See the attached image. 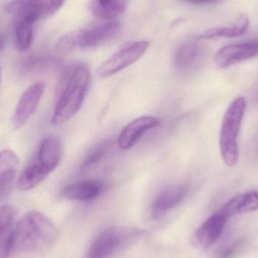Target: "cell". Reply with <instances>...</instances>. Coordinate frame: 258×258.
Returning a JSON list of instances; mask_svg holds the SVG:
<instances>
[{"label": "cell", "instance_id": "6da1fadb", "mask_svg": "<svg viewBox=\"0 0 258 258\" xmlns=\"http://www.w3.org/2000/svg\"><path fill=\"white\" fill-rule=\"evenodd\" d=\"M91 83L92 74L85 63H77L66 69L57 87V102L51 118L53 125H63L78 113Z\"/></svg>", "mask_w": 258, "mask_h": 258}, {"label": "cell", "instance_id": "7a4b0ae2", "mask_svg": "<svg viewBox=\"0 0 258 258\" xmlns=\"http://www.w3.org/2000/svg\"><path fill=\"white\" fill-rule=\"evenodd\" d=\"M58 230L48 217L37 211L26 213L15 224L12 252H36L51 247Z\"/></svg>", "mask_w": 258, "mask_h": 258}, {"label": "cell", "instance_id": "3957f363", "mask_svg": "<svg viewBox=\"0 0 258 258\" xmlns=\"http://www.w3.org/2000/svg\"><path fill=\"white\" fill-rule=\"evenodd\" d=\"M246 109L243 97L233 100L224 113L221 122L219 147L221 157L227 166L234 167L239 162V139L241 125Z\"/></svg>", "mask_w": 258, "mask_h": 258}, {"label": "cell", "instance_id": "277c9868", "mask_svg": "<svg viewBox=\"0 0 258 258\" xmlns=\"http://www.w3.org/2000/svg\"><path fill=\"white\" fill-rule=\"evenodd\" d=\"M145 235L141 229L111 227L101 232L86 253L84 258H111Z\"/></svg>", "mask_w": 258, "mask_h": 258}, {"label": "cell", "instance_id": "5b68a950", "mask_svg": "<svg viewBox=\"0 0 258 258\" xmlns=\"http://www.w3.org/2000/svg\"><path fill=\"white\" fill-rule=\"evenodd\" d=\"M149 45L147 41H138L123 47L98 67L97 74L105 78L125 69L145 54Z\"/></svg>", "mask_w": 258, "mask_h": 258}, {"label": "cell", "instance_id": "8992f818", "mask_svg": "<svg viewBox=\"0 0 258 258\" xmlns=\"http://www.w3.org/2000/svg\"><path fill=\"white\" fill-rule=\"evenodd\" d=\"M45 89V83L36 82L24 91L12 116V124L14 128H21L34 115L39 107Z\"/></svg>", "mask_w": 258, "mask_h": 258}, {"label": "cell", "instance_id": "52a82bcc", "mask_svg": "<svg viewBox=\"0 0 258 258\" xmlns=\"http://www.w3.org/2000/svg\"><path fill=\"white\" fill-rule=\"evenodd\" d=\"M257 55L258 41L231 44L225 45L217 51L215 63L219 69H226Z\"/></svg>", "mask_w": 258, "mask_h": 258}, {"label": "cell", "instance_id": "ba28073f", "mask_svg": "<svg viewBox=\"0 0 258 258\" xmlns=\"http://www.w3.org/2000/svg\"><path fill=\"white\" fill-rule=\"evenodd\" d=\"M228 220L221 210L211 215L194 233L195 245L203 250L210 248L221 237Z\"/></svg>", "mask_w": 258, "mask_h": 258}, {"label": "cell", "instance_id": "9c48e42d", "mask_svg": "<svg viewBox=\"0 0 258 258\" xmlns=\"http://www.w3.org/2000/svg\"><path fill=\"white\" fill-rule=\"evenodd\" d=\"M50 0H14L6 7L9 15L34 24L44 15H48Z\"/></svg>", "mask_w": 258, "mask_h": 258}, {"label": "cell", "instance_id": "30bf717a", "mask_svg": "<svg viewBox=\"0 0 258 258\" xmlns=\"http://www.w3.org/2000/svg\"><path fill=\"white\" fill-rule=\"evenodd\" d=\"M189 188L186 184H173L164 189L153 200L151 215L158 218L177 207L187 196Z\"/></svg>", "mask_w": 258, "mask_h": 258}, {"label": "cell", "instance_id": "8fae6325", "mask_svg": "<svg viewBox=\"0 0 258 258\" xmlns=\"http://www.w3.org/2000/svg\"><path fill=\"white\" fill-rule=\"evenodd\" d=\"M159 125V119L154 116H141L134 119L121 132L118 138L119 147L122 150H129L141 140L146 132Z\"/></svg>", "mask_w": 258, "mask_h": 258}, {"label": "cell", "instance_id": "7c38bea8", "mask_svg": "<svg viewBox=\"0 0 258 258\" xmlns=\"http://www.w3.org/2000/svg\"><path fill=\"white\" fill-rule=\"evenodd\" d=\"M122 31V24L116 20L108 21L92 30H83L80 48H95L113 40Z\"/></svg>", "mask_w": 258, "mask_h": 258}, {"label": "cell", "instance_id": "4fadbf2b", "mask_svg": "<svg viewBox=\"0 0 258 258\" xmlns=\"http://www.w3.org/2000/svg\"><path fill=\"white\" fill-rule=\"evenodd\" d=\"M63 156V145L58 137L54 135L45 138L39 146L37 162L50 173L52 172L60 163Z\"/></svg>", "mask_w": 258, "mask_h": 258}, {"label": "cell", "instance_id": "5bb4252c", "mask_svg": "<svg viewBox=\"0 0 258 258\" xmlns=\"http://www.w3.org/2000/svg\"><path fill=\"white\" fill-rule=\"evenodd\" d=\"M104 187V183L98 180H81L65 186L61 194L68 200L89 201L99 197Z\"/></svg>", "mask_w": 258, "mask_h": 258}, {"label": "cell", "instance_id": "9a60e30c", "mask_svg": "<svg viewBox=\"0 0 258 258\" xmlns=\"http://www.w3.org/2000/svg\"><path fill=\"white\" fill-rule=\"evenodd\" d=\"M15 227V210L9 205L0 207V258H9Z\"/></svg>", "mask_w": 258, "mask_h": 258}, {"label": "cell", "instance_id": "2e32d148", "mask_svg": "<svg viewBox=\"0 0 258 258\" xmlns=\"http://www.w3.org/2000/svg\"><path fill=\"white\" fill-rule=\"evenodd\" d=\"M258 210V190H250L236 195L221 209L230 219L239 214L249 213Z\"/></svg>", "mask_w": 258, "mask_h": 258}, {"label": "cell", "instance_id": "e0dca14e", "mask_svg": "<svg viewBox=\"0 0 258 258\" xmlns=\"http://www.w3.org/2000/svg\"><path fill=\"white\" fill-rule=\"evenodd\" d=\"M19 159L15 152L3 150L0 152V195L9 192L16 177Z\"/></svg>", "mask_w": 258, "mask_h": 258}, {"label": "cell", "instance_id": "ac0fdd59", "mask_svg": "<svg viewBox=\"0 0 258 258\" xmlns=\"http://www.w3.org/2000/svg\"><path fill=\"white\" fill-rule=\"evenodd\" d=\"M250 20L248 15L240 14L234 24L230 27H212L197 36L198 39H211L215 38H235L242 36L248 30Z\"/></svg>", "mask_w": 258, "mask_h": 258}, {"label": "cell", "instance_id": "d6986e66", "mask_svg": "<svg viewBox=\"0 0 258 258\" xmlns=\"http://www.w3.org/2000/svg\"><path fill=\"white\" fill-rule=\"evenodd\" d=\"M126 3L127 0H92L90 10L100 19L112 21L125 12Z\"/></svg>", "mask_w": 258, "mask_h": 258}, {"label": "cell", "instance_id": "ffe728a7", "mask_svg": "<svg viewBox=\"0 0 258 258\" xmlns=\"http://www.w3.org/2000/svg\"><path fill=\"white\" fill-rule=\"evenodd\" d=\"M51 173L40 164L36 162L28 165L22 171L17 181V188L20 191H29L43 182Z\"/></svg>", "mask_w": 258, "mask_h": 258}, {"label": "cell", "instance_id": "44dd1931", "mask_svg": "<svg viewBox=\"0 0 258 258\" xmlns=\"http://www.w3.org/2000/svg\"><path fill=\"white\" fill-rule=\"evenodd\" d=\"M198 43L195 40H189L182 44L174 56V64L179 69H184L190 66L199 54Z\"/></svg>", "mask_w": 258, "mask_h": 258}, {"label": "cell", "instance_id": "7402d4cb", "mask_svg": "<svg viewBox=\"0 0 258 258\" xmlns=\"http://www.w3.org/2000/svg\"><path fill=\"white\" fill-rule=\"evenodd\" d=\"M33 24L24 20L18 21L17 23L15 30L16 47L20 51H24L30 47L33 39Z\"/></svg>", "mask_w": 258, "mask_h": 258}, {"label": "cell", "instance_id": "603a6c76", "mask_svg": "<svg viewBox=\"0 0 258 258\" xmlns=\"http://www.w3.org/2000/svg\"><path fill=\"white\" fill-rule=\"evenodd\" d=\"M83 30H73L59 39L56 44L57 51L62 53L71 52L77 48H80Z\"/></svg>", "mask_w": 258, "mask_h": 258}, {"label": "cell", "instance_id": "cb8c5ba5", "mask_svg": "<svg viewBox=\"0 0 258 258\" xmlns=\"http://www.w3.org/2000/svg\"><path fill=\"white\" fill-rule=\"evenodd\" d=\"M108 147V144L105 143V144H100L96 148L92 150V152H90L85 159L82 169L85 171V170L89 169V168L98 163L107 153Z\"/></svg>", "mask_w": 258, "mask_h": 258}, {"label": "cell", "instance_id": "d4e9b609", "mask_svg": "<svg viewBox=\"0 0 258 258\" xmlns=\"http://www.w3.org/2000/svg\"><path fill=\"white\" fill-rule=\"evenodd\" d=\"M66 0H50L49 9H48V15H54L60 8L64 4Z\"/></svg>", "mask_w": 258, "mask_h": 258}, {"label": "cell", "instance_id": "484cf974", "mask_svg": "<svg viewBox=\"0 0 258 258\" xmlns=\"http://www.w3.org/2000/svg\"><path fill=\"white\" fill-rule=\"evenodd\" d=\"M184 1L195 5H209L215 4L221 0H184Z\"/></svg>", "mask_w": 258, "mask_h": 258}, {"label": "cell", "instance_id": "4316f807", "mask_svg": "<svg viewBox=\"0 0 258 258\" xmlns=\"http://www.w3.org/2000/svg\"><path fill=\"white\" fill-rule=\"evenodd\" d=\"M6 36L3 33H0V52L3 51L6 46Z\"/></svg>", "mask_w": 258, "mask_h": 258}, {"label": "cell", "instance_id": "83f0119b", "mask_svg": "<svg viewBox=\"0 0 258 258\" xmlns=\"http://www.w3.org/2000/svg\"><path fill=\"white\" fill-rule=\"evenodd\" d=\"M1 78H2V69H1V66H0V83H1Z\"/></svg>", "mask_w": 258, "mask_h": 258}]
</instances>
